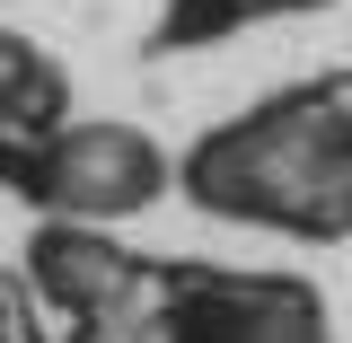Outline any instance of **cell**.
I'll return each instance as SVG.
<instances>
[{"mask_svg": "<svg viewBox=\"0 0 352 343\" xmlns=\"http://www.w3.org/2000/svg\"><path fill=\"white\" fill-rule=\"evenodd\" d=\"M176 185L203 220L264 229L291 247H344L352 238V71H308V80L256 97L247 115L212 124Z\"/></svg>", "mask_w": 352, "mask_h": 343, "instance_id": "cell-1", "label": "cell"}, {"mask_svg": "<svg viewBox=\"0 0 352 343\" xmlns=\"http://www.w3.org/2000/svg\"><path fill=\"white\" fill-rule=\"evenodd\" d=\"M176 185V159L150 141L141 124H106V115H71L62 132L27 141V168H18V203H36V220H115L150 212Z\"/></svg>", "mask_w": 352, "mask_h": 343, "instance_id": "cell-2", "label": "cell"}, {"mask_svg": "<svg viewBox=\"0 0 352 343\" xmlns=\"http://www.w3.org/2000/svg\"><path fill=\"white\" fill-rule=\"evenodd\" d=\"M150 343H335L326 300L300 273H238V264H168Z\"/></svg>", "mask_w": 352, "mask_h": 343, "instance_id": "cell-3", "label": "cell"}, {"mask_svg": "<svg viewBox=\"0 0 352 343\" xmlns=\"http://www.w3.org/2000/svg\"><path fill=\"white\" fill-rule=\"evenodd\" d=\"M18 168H27V132L0 115V194H18Z\"/></svg>", "mask_w": 352, "mask_h": 343, "instance_id": "cell-7", "label": "cell"}, {"mask_svg": "<svg viewBox=\"0 0 352 343\" xmlns=\"http://www.w3.org/2000/svg\"><path fill=\"white\" fill-rule=\"evenodd\" d=\"M27 282H36V300L53 308V317H80L97 335H115V326H150L168 264L132 256L124 238L97 229V220H36V238H27Z\"/></svg>", "mask_w": 352, "mask_h": 343, "instance_id": "cell-4", "label": "cell"}, {"mask_svg": "<svg viewBox=\"0 0 352 343\" xmlns=\"http://www.w3.org/2000/svg\"><path fill=\"white\" fill-rule=\"evenodd\" d=\"M335 0H168L150 18V53H212V44L247 36V27H273V18H317Z\"/></svg>", "mask_w": 352, "mask_h": 343, "instance_id": "cell-6", "label": "cell"}, {"mask_svg": "<svg viewBox=\"0 0 352 343\" xmlns=\"http://www.w3.org/2000/svg\"><path fill=\"white\" fill-rule=\"evenodd\" d=\"M0 115L27 132V141H44V132H62L80 115V106H71V71H62L36 36H18V27H0Z\"/></svg>", "mask_w": 352, "mask_h": 343, "instance_id": "cell-5", "label": "cell"}]
</instances>
